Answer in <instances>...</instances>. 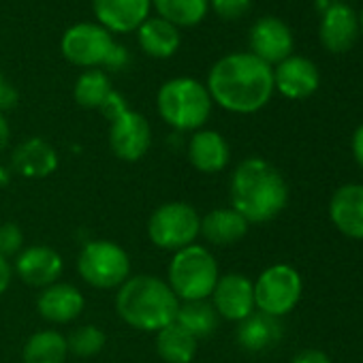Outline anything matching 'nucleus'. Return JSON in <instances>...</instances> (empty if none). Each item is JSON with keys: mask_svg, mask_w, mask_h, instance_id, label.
Returning <instances> with one entry per match:
<instances>
[{"mask_svg": "<svg viewBox=\"0 0 363 363\" xmlns=\"http://www.w3.org/2000/svg\"><path fill=\"white\" fill-rule=\"evenodd\" d=\"M206 88L212 103L223 109L231 113H255L274 94V69L250 52L229 54L212 67Z\"/></svg>", "mask_w": 363, "mask_h": 363, "instance_id": "1", "label": "nucleus"}, {"mask_svg": "<svg viewBox=\"0 0 363 363\" xmlns=\"http://www.w3.org/2000/svg\"><path fill=\"white\" fill-rule=\"evenodd\" d=\"M229 195L231 208L242 214L248 225L274 220L289 203V186L282 173L259 156H250L235 167Z\"/></svg>", "mask_w": 363, "mask_h": 363, "instance_id": "2", "label": "nucleus"}, {"mask_svg": "<svg viewBox=\"0 0 363 363\" xmlns=\"http://www.w3.org/2000/svg\"><path fill=\"white\" fill-rule=\"evenodd\" d=\"M118 316L133 329L160 331L175 323L179 299L167 284L152 274L130 276L116 293Z\"/></svg>", "mask_w": 363, "mask_h": 363, "instance_id": "3", "label": "nucleus"}, {"mask_svg": "<svg viewBox=\"0 0 363 363\" xmlns=\"http://www.w3.org/2000/svg\"><path fill=\"white\" fill-rule=\"evenodd\" d=\"M160 118L175 130H199L212 113L208 88L191 77H175L160 86L156 94Z\"/></svg>", "mask_w": 363, "mask_h": 363, "instance_id": "4", "label": "nucleus"}, {"mask_svg": "<svg viewBox=\"0 0 363 363\" xmlns=\"http://www.w3.org/2000/svg\"><path fill=\"white\" fill-rule=\"evenodd\" d=\"M218 278V263L214 255L201 244H193L173 252L167 269V284L179 301L210 299Z\"/></svg>", "mask_w": 363, "mask_h": 363, "instance_id": "5", "label": "nucleus"}, {"mask_svg": "<svg viewBox=\"0 0 363 363\" xmlns=\"http://www.w3.org/2000/svg\"><path fill=\"white\" fill-rule=\"evenodd\" d=\"M201 216L191 203L169 201L158 206L147 220L150 242L169 252H177L186 246H193L199 238Z\"/></svg>", "mask_w": 363, "mask_h": 363, "instance_id": "6", "label": "nucleus"}, {"mask_svg": "<svg viewBox=\"0 0 363 363\" xmlns=\"http://www.w3.org/2000/svg\"><path fill=\"white\" fill-rule=\"evenodd\" d=\"M77 272L94 289H120L130 278V259L120 244L92 240L79 250Z\"/></svg>", "mask_w": 363, "mask_h": 363, "instance_id": "7", "label": "nucleus"}, {"mask_svg": "<svg viewBox=\"0 0 363 363\" xmlns=\"http://www.w3.org/2000/svg\"><path fill=\"white\" fill-rule=\"evenodd\" d=\"M255 284V308L274 318H282L297 308L303 293L299 272L286 263H276L261 272Z\"/></svg>", "mask_w": 363, "mask_h": 363, "instance_id": "8", "label": "nucleus"}, {"mask_svg": "<svg viewBox=\"0 0 363 363\" xmlns=\"http://www.w3.org/2000/svg\"><path fill=\"white\" fill-rule=\"evenodd\" d=\"M113 39L109 30H105L101 24H75L71 26L65 37H62V56L86 69H96L107 62L111 50H113Z\"/></svg>", "mask_w": 363, "mask_h": 363, "instance_id": "9", "label": "nucleus"}, {"mask_svg": "<svg viewBox=\"0 0 363 363\" xmlns=\"http://www.w3.org/2000/svg\"><path fill=\"white\" fill-rule=\"evenodd\" d=\"M150 145H152V128L145 116L128 109L111 122L109 147L120 160L137 162L147 154Z\"/></svg>", "mask_w": 363, "mask_h": 363, "instance_id": "10", "label": "nucleus"}, {"mask_svg": "<svg viewBox=\"0 0 363 363\" xmlns=\"http://www.w3.org/2000/svg\"><path fill=\"white\" fill-rule=\"evenodd\" d=\"M212 306L220 318L242 323L257 310L252 280L235 272L220 276L212 293Z\"/></svg>", "mask_w": 363, "mask_h": 363, "instance_id": "11", "label": "nucleus"}, {"mask_svg": "<svg viewBox=\"0 0 363 363\" xmlns=\"http://www.w3.org/2000/svg\"><path fill=\"white\" fill-rule=\"evenodd\" d=\"M13 272L26 284L45 289V286L58 282V278L65 272V261H62L58 250H54L50 246H43V244H37V246L24 248L16 257Z\"/></svg>", "mask_w": 363, "mask_h": 363, "instance_id": "12", "label": "nucleus"}, {"mask_svg": "<svg viewBox=\"0 0 363 363\" xmlns=\"http://www.w3.org/2000/svg\"><path fill=\"white\" fill-rule=\"evenodd\" d=\"M320 73L316 65L303 56H289L274 71V90L291 101H301L318 90Z\"/></svg>", "mask_w": 363, "mask_h": 363, "instance_id": "13", "label": "nucleus"}, {"mask_svg": "<svg viewBox=\"0 0 363 363\" xmlns=\"http://www.w3.org/2000/svg\"><path fill=\"white\" fill-rule=\"evenodd\" d=\"M250 54L259 60L280 65L293 52V35L289 26L278 18H261L250 30Z\"/></svg>", "mask_w": 363, "mask_h": 363, "instance_id": "14", "label": "nucleus"}, {"mask_svg": "<svg viewBox=\"0 0 363 363\" xmlns=\"http://www.w3.org/2000/svg\"><path fill=\"white\" fill-rule=\"evenodd\" d=\"M329 220L348 240H363V184H344L329 199Z\"/></svg>", "mask_w": 363, "mask_h": 363, "instance_id": "15", "label": "nucleus"}, {"mask_svg": "<svg viewBox=\"0 0 363 363\" xmlns=\"http://www.w3.org/2000/svg\"><path fill=\"white\" fill-rule=\"evenodd\" d=\"M84 308H86L84 293L69 282H54L41 289L37 297L39 314L54 325H67L75 320L84 312Z\"/></svg>", "mask_w": 363, "mask_h": 363, "instance_id": "16", "label": "nucleus"}, {"mask_svg": "<svg viewBox=\"0 0 363 363\" xmlns=\"http://www.w3.org/2000/svg\"><path fill=\"white\" fill-rule=\"evenodd\" d=\"M320 43L331 54H344L352 50L359 35V20L352 9L344 3H333L323 11L320 18Z\"/></svg>", "mask_w": 363, "mask_h": 363, "instance_id": "17", "label": "nucleus"}, {"mask_svg": "<svg viewBox=\"0 0 363 363\" xmlns=\"http://www.w3.org/2000/svg\"><path fill=\"white\" fill-rule=\"evenodd\" d=\"M92 7L105 30L133 33L147 20L152 0H92Z\"/></svg>", "mask_w": 363, "mask_h": 363, "instance_id": "18", "label": "nucleus"}, {"mask_svg": "<svg viewBox=\"0 0 363 363\" xmlns=\"http://www.w3.org/2000/svg\"><path fill=\"white\" fill-rule=\"evenodd\" d=\"M231 158L227 139L218 130L199 128L189 141V160L201 173H220Z\"/></svg>", "mask_w": 363, "mask_h": 363, "instance_id": "19", "label": "nucleus"}, {"mask_svg": "<svg viewBox=\"0 0 363 363\" xmlns=\"http://www.w3.org/2000/svg\"><path fill=\"white\" fill-rule=\"evenodd\" d=\"M11 162L24 177H48L58 169V152L50 141L30 137L13 150Z\"/></svg>", "mask_w": 363, "mask_h": 363, "instance_id": "20", "label": "nucleus"}, {"mask_svg": "<svg viewBox=\"0 0 363 363\" xmlns=\"http://www.w3.org/2000/svg\"><path fill=\"white\" fill-rule=\"evenodd\" d=\"M248 223L233 208H216L201 218L199 235L214 246H233L248 233Z\"/></svg>", "mask_w": 363, "mask_h": 363, "instance_id": "21", "label": "nucleus"}, {"mask_svg": "<svg viewBox=\"0 0 363 363\" xmlns=\"http://www.w3.org/2000/svg\"><path fill=\"white\" fill-rule=\"evenodd\" d=\"M235 337L244 350L263 352L280 342V337H282L280 318H274V316H267V314L255 310L248 318L238 323Z\"/></svg>", "mask_w": 363, "mask_h": 363, "instance_id": "22", "label": "nucleus"}, {"mask_svg": "<svg viewBox=\"0 0 363 363\" xmlns=\"http://www.w3.org/2000/svg\"><path fill=\"white\" fill-rule=\"evenodd\" d=\"M137 39L141 50L152 56V58H169L177 52L179 48V33L173 24L154 18V20H145L139 28H137Z\"/></svg>", "mask_w": 363, "mask_h": 363, "instance_id": "23", "label": "nucleus"}, {"mask_svg": "<svg viewBox=\"0 0 363 363\" xmlns=\"http://www.w3.org/2000/svg\"><path fill=\"white\" fill-rule=\"evenodd\" d=\"M197 337H193L177 323L156 331V352L164 363H191L197 354Z\"/></svg>", "mask_w": 363, "mask_h": 363, "instance_id": "24", "label": "nucleus"}, {"mask_svg": "<svg viewBox=\"0 0 363 363\" xmlns=\"http://www.w3.org/2000/svg\"><path fill=\"white\" fill-rule=\"evenodd\" d=\"M67 357H69L67 337L54 329H43L33 333L22 348L24 363H65Z\"/></svg>", "mask_w": 363, "mask_h": 363, "instance_id": "25", "label": "nucleus"}, {"mask_svg": "<svg viewBox=\"0 0 363 363\" xmlns=\"http://www.w3.org/2000/svg\"><path fill=\"white\" fill-rule=\"evenodd\" d=\"M220 316L216 314L212 301H179V310L175 316V323L186 329L193 337L201 340L216 331Z\"/></svg>", "mask_w": 363, "mask_h": 363, "instance_id": "26", "label": "nucleus"}, {"mask_svg": "<svg viewBox=\"0 0 363 363\" xmlns=\"http://www.w3.org/2000/svg\"><path fill=\"white\" fill-rule=\"evenodd\" d=\"M158 18L175 28L197 26L208 13V0H152Z\"/></svg>", "mask_w": 363, "mask_h": 363, "instance_id": "27", "label": "nucleus"}, {"mask_svg": "<svg viewBox=\"0 0 363 363\" xmlns=\"http://www.w3.org/2000/svg\"><path fill=\"white\" fill-rule=\"evenodd\" d=\"M111 92V82L101 69H88L86 73H82L73 90L77 105H82L84 109H101Z\"/></svg>", "mask_w": 363, "mask_h": 363, "instance_id": "28", "label": "nucleus"}, {"mask_svg": "<svg viewBox=\"0 0 363 363\" xmlns=\"http://www.w3.org/2000/svg\"><path fill=\"white\" fill-rule=\"evenodd\" d=\"M105 333L96 327V325H82L77 327L69 337V352L77 354V357H94L105 348Z\"/></svg>", "mask_w": 363, "mask_h": 363, "instance_id": "29", "label": "nucleus"}, {"mask_svg": "<svg viewBox=\"0 0 363 363\" xmlns=\"http://www.w3.org/2000/svg\"><path fill=\"white\" fill-rule=\"evenodd\" d=\"M24 250V233L16 223L0 225V257L11 259Z\"/></svg>", "mask_w": 363, "mask_h": 363, "instance_id": "30", "label": "nucleus"}, {"mask_svg": "<svg viewBox=\"0 0 363 363\" xmlns=\"http://www.w3.org/2000/svg\"><path fill=\"white\" fill-rule=\"evenodd\" d=\"M252 7V0H212V9L223 20H240Z\"/></svg>", "mask_w": 363, "mask_h": 363, "instance_id": "31", "label": "nucleus"}, {"mask_svg": "<svg viewBox=\"0 0 363 363\" xmlns=\"http://www.w3.org/2000/svg\"><path fill=\"white\" fill-rule=\"evenodd\" d=\"M109 122H113L116 118H120L124 111H128V105H126V101H124V96L122 94H118L116 90L105 99V103L101 105V109H99Z\"/></svg>", "mask_w": 363, "mask_h": 363, "instance_id": "32", "label": "nucleus"}, {"mask_svg": "<svg viewBox=\"0 0 363 363\" xmlns=\"http://www.w3.org/2000/svg\"><path fill=\"white\" fill-rule=\"evenodd\" d=\"M16 103H18V92H16V88H13L3 75H0V113L7 111V109H11Z\"/></svg>", "mask_w": 363, "mask_h": 363, "instance_id": "33", "label": "nucleus"}, {"mask_svg": "<svg viewBox=\"0 0 363 363\" xmlns=\"http://www.w3.org/2000/svg\"><path fill=\"white\" fill-rule=\"evenodd\" d=\"M291 363H331V359L327 352H323L318 348H306V350L297 352Z\"/></svg>", "mask_w": 363, "mask_h": 363, "instance_id": "34", "label": "nucleus"}, {"mask_svg": "<svg viewBox=\"0 0 363 363\" xmlns=\"http://www.w3.org/2000/svg\"><path fill=\"white\" fill-rule=\"evenodd\" d=\"M126 62H128V52H126L124 48H120V45H113V50H111V54H109L105 67L118 71V69L126 67Z\"/></svg>", "mask_w": 363, "mask_h": 363, "instance_id": "35", "label": "nucleus"}, {"mask_svg": "<svg viewBox=\"0 0 363 363\" xmlns=\"http://www.w3.org/2000/svg\"><path fill=\"white\" fill-rule=\"evenodd\" d=\"M11 280H13V265L9 263V259L0 257V295L9 289Z\"/></svg>", "mask_w": 363, "mask_h": 363, "instance_id": "36", "label": "nucleus"}, {"mask_svg": "<svg viewBox=\"0 0 363 363\" xmlns=\"http://www.w3.org/2000/svg\"><path fill=\"white\" fill-rule=\"evenodd\" d=\"M350 147H352V156H354L357 164L363 169V124L357 126V130L352 135V141H350Z\"/></svg>", "mask_w": 363, "mask_h": 363, "instance_id": "37", "label": "nucleus"}, {"mask_svg": "<svg viewBox=\"0 0 363 363\" xmlns=\"http://www.w3.org/2000/svg\"><path fill=\"white\" fill-rule=\"evenodd\" d=\"M9 139H11V128H9V122L7 118L0 113V154L5 152V147L9 145Z\"/></svg>", "mask_w": 363, "mask_h": 363, "instance_id": "38", "label": "nucleus"}, {"mask_svg": "<svg viewBox=\"0 0 363 363\" xmlns=\"http://www.w3.org/2000/svg\"><path fill=\"white\" fill-rule=\"evenodd\" d=\"M9 182H11V171L5 164H0V189L9 186Z\"/></svg>", "mask_w": 363, "mask_h": 363, "instance_id": "39", "label": "nucleus"}, {"mask_svg": "<svg viewBox=\"0 0 363 363\" xmlns=\"http://www.w3.org/2000/svg\"><path fill=\"white\" fill-rule=\"evenodd\" d=\"M359 33H363V11H361V18H359Z\"/></svg>", "mask_w": 363, "mask_h": 363, "instance_id": "40", "label": "nucleus"}]
</instances>
